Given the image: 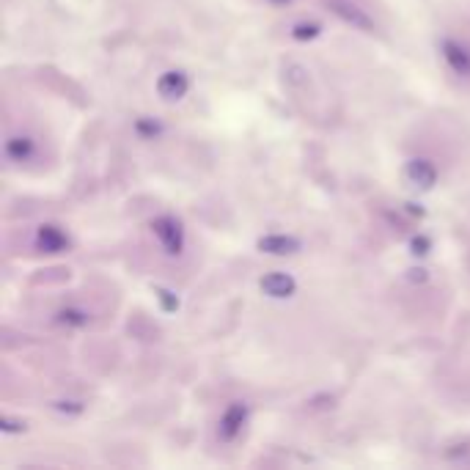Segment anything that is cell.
Here are the masks:
<instances>
[{"instance_id": "cell-13", "label": "cell", "mask_w": 470, "mask_h": 470, "mask_svg": "<svg viewBox=\"0 0 470 470\" xmlns=\"http://www.w3.org/2000/svg\"><path fill=\"white\" fill-rule=\"evenodd\" d=\"M135 135L138 138H143V140H157L160 135L165 133V127H162V121H157L152 116H140V118H135Z\"/></svg>"}, {"instance_id": "cell-15", "label": "cell", "mask_w": 470, "mask_h": 470, "mask_svg": "<svg viewBox=\"0 0 470 470\" xmlns=\"http://www.w3.org/2000/svg\"><path fill=\"white\" fill-rule=\"evenodd\" d=\"M157 300H160V306H162V311L174 313L179 308V297L174 294L171 289H165V286H157Z\"/></svg>"}, {"instance_id": "cell-14", "label": "cell", "mask_w": 470, "mask_h": 470, "mask_svg": "<svg viewBox=\"0 0 470 470\" xmlns=\"http://www.w3.org/2000/svg\"><path fill=\"white\" fill-rule=\"evenodd\" d=\"M52 410L61 413V415H67V418H77V415L86 413V402H80V399H55Z\"/></svg>"}, {"instance_id": "cell-5", "label": "cell", "mask_w": 470, "mask_h": 470, "mask_svg": "<svg viewBox=\"0 0 470 470\" xmlns=\"http://www.w3.org/2000/svg\"><path fill=\"white\" fill-rule=\"evenodd\" d=\"M39 155V140L30 133H9L3 140V157L11 165H28Z\"/></svg>"}, {"instance_id": "cell-18", "label": "cell", "mask_w": 470, "mask_h": 470, "mask_svg": "<svg viewBox=\"0 0 470 470\" xmlns=\"http://www.w3.org/2000/svg\"><path fill=\"white\" fill-rule=\"evenodd\" d=\"M269 6H278V9H281V6H289L291 0H267Z\"/></svg>"}, {"instance_id": "cell-2", "label": "cell", "mask_w": 470, "mask_h": 470, "mask_svg": "<svg viewBox=\"0 0 470 470\" xmlns=\"http://www.w3.org/2000/svg\"><path fill=\"white\" fill-rule=\"evenodd\" d=\"M325 6L330 9L333 17H338L344 25H349L352 30H360V33H374L377 30V20L360 6L358 0H325Z\"/></svg>"}, {"instance_id": "cell-6", "label": "cell", "mask_w": 470, "mask_h": 470, "mask_svg": "<svg viewBox=\"0 0 470 470\" xmlns=\"http://www.w3.org/2000/svg\"><path fill=\"white\" fill-rule=\"evenodd\" d=\"M404 179L410 181L415 190H432L440 179V171L429 157H413L404 165Z\"/></svg>"}, {"instance_id": "cell-8", "label": "cell", "mask_w": 470, "mask_h": 470, "mask_svg": "<svg viewBox=\"0 0 470 470\" xmlns=\"http://www.w3.org/2000/svg\"><path fill=\"white\" fill-rule=\"evenodd\" d=\"M259 286H262V291H264L267 297H272V300H289L291 294L297 291V281H294L291 272L272 269V272H267V275L259 281Z\"/></svg>"}, {"instance_id": "cell-7", "label": "cell", "mask_w": 470, "mask_h": 470, "mask_svg": "<svg viewBox=\"0 0 470 470\" xmlns=\"http://www.w3.org/2000/svg\"><path fill=\"white\" fill-rule=\"evenodd\" d=\"M187 91H190V77L181 69H168L157 77V94L165 102H179L187 96Z\"/></svg>"}, {"instance_id": "cell-9", "label": "cell", "mask_w": 470, "mask_h": 470, "mask_svg": "<svg viewBox=\"0 0 470 470\" xmlns=\"http://www.w3.org/2000/svg\"><path fill=\"white\" fill-rule=\"evenodd\" d=\"M36 247L45 253H67L72 247L69 234L55 223H42L36 228Z\"/></svg>"}, {"instance_id": "cell-16", "label": "cell", "mask_w": 470, "mask_h": 470, "mask_svg": "<svg viewBox=\"0 0 470 470\" xmlns=\"http://www.w3.org/2000/svg\"><path fill=\"white\" fill-rule=\"evenodd\" d=\"M25 429H28V426H25V421H20V418H11V415H3V418H0V432H3V435H23Z\"/></svg>"}, {"instance_id": "cell-3", "label": "cell", "mask_w": 470, "mask_h": 470, "mask_svg": "<svg viewBox=\"0 0 470 470\" xmlns=\"http://www.w3.org/2000/svg\"><path fill=\"white\" fill-rule=\"evenodd\" d=\"M247 421H250V407H247V402H231L220 413V418H218V440L220 443H234L242 435Z\"/></svg>"}, {"instance_id": "cell-11", "label": "cell", "mask_w": 470, "mask_h": 470, "mask_svg": "<svg viewBox=\"0 0 470 470\" xmlns=\"http://www.w3.org/2000/svg\"><path fill=\"white\" fill-rule=\"evenodd\" d=\"M52 319H55V325H61L67 330H80V328H86L91 322V313L86 308H80V306H64V308L55 311Z\"/></svg>"}, {"instance_id": "cell-1", "label": "cell", "mask_w": 470, "mask_h": 470, "mask_svg": "<svg viewBox=\"0 0 470 470\" xmlns=\"http://www.w3.org/2000/svg\"><path fill=\"white\" fill-rule=\"evenodd\" d=\"M152 234H155L157 245L162 247L165 256H181L187 247V231L177 215H160L152 220Z\"/></svg>"}, {"instance_id": "cell-10", "label": "cell", "mask_w": 470, "mask_h": 470, "mask_svg": "<svg viewBox=\"0 0 470 470\" xmlns=\"http://www.w3.org/2000/svg\"><path fill=\"white\" fill-rule=\"evenodd\" d=\"M256 247L267 256H294L303 247V242L291 234H264V237H259Z\"/></svg>"}, {"instance_id": "cell-4", "label": "cell", "mask_w": 470, "mask_h": 470, "mask_svg": "<svg viewBox=\"0 0 470 470\" xmlns=\"http://www.w3.org/2000/svg\"><path fill=\"white\" fill-rule=\"evenodd\" d=\"M440 58L448 67L451 74H457L459 80H470V45L459 42L454 36H446L440 42Z\"/></svg>"}, {"instance_id": "cell-17", "label": "cell", "mask_w": 470, "mask_h": 470, "mask_svg": "<svg viewBox=\"0 0 470 470\" xmlns=\"http://www.w3.org/2000/svg\"><path fill=\"white\" fill-rule=\"evenodd\" d=\"M429 247H432V242H429V237H424V234H418V237L410 240V253L413 256H426Z\"/></svg>"}, {"instance_id": "cell-12", "label": "cell", "mask_w": 470, "mask_h": 470, "mask_svg": "<svg viewBox=\"0 0 470 470\" xmlns=\"http://www.w3.org/2000/svg\"><path fill=\"white\" fill-rule=\"evenodd\" d=\"M289 36L294 42H313V39H319L322 36V25L313 23V20H300V23H294L289 28Z\"/></svg>"}]
</instances>
